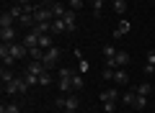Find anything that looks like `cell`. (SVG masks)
Masks as SVG:
<instances>
[{
    "mask_svg": "<svg viewBox=\"0 0 155 113\" xmlns=\"http://www.w3.org/2000/svg\"><path fill=\"white\" fill-rule=\"evenodd\" d=\"M114 67H104V75H101V77H104V80H114Z\"/></svg>",
    "mask_w": 155,
    "mask_h": 113,
    "instance_id": "cell-35",
    "label": "cell"
},
{
    "mask_svg": "<svg viewBox=\"0 0 155 113\" xmlns=\"http://www.w3.org/2000/svg\"><path fill=\"white\" fill-rule=\"evenodd\" d=\"M134 93H137V90H134ZM145 105H147V98H145V95H137V100H134V111H145Z\"/></svg>",
    "mask_w": 155,
    "mask_h": 113,
    "instance_id": "cell-30",
    "label": "cell"
},
{
    "mask_svg": "<svg viewBox=\"0 0 155 113\" xmlns=\"http://www.w3.org/2000/svg\"><path fill=\"white\" fill-rule=\"evenodd\" d=\"M67 26H65V18H54L52 21V33H65Z\"/></svg>",
    "mask_w": 155,
    "mask_h": 113,
    "instance_id": "cell-19",
    "label": "cell"
},
{
    "mask_svg": "<svg viewBox=\"0 0 155 113\" xmlns=\"http://www.w3.org/2000/svg\"><path fill=\"white\" fill-rule=\"evenodd\" d=\"M23 80L28 82V87H31V85H39V75H34V72H23Z\"/></svg>",
    "mask_w": 155,
    "mask_h": 113,
    "instance_id": "cell-31",
    "label": "cell"
},
{
    "mask_svg": "<svg viewBox=\"0 0 155 113\" xmlns=\"http://www.w3.org/2000/svg\"><path fill=\"white\" fill-rule=\"evenodd\" d=\"M52 82H54V77H52V70H47V72H41V75H39V85H52Z\"/></svg>",
    "mask_w": 155,
    "mask_h": 113,
    "instance_id": "cell-26",
    "label": "cell"
},
{
    "mask_svg": "<svg viewBox=\"0 0 155 113\" xmlns=\"http://www.w3.org/2000/svg\"><path fill=\"white\" fill-rule=\"evenodd\" d=\"M101 103H106V100H122V95H119V90H116V87H109V90H104V93H101Z\"/></svg>",
    "mask_w": 155,
    "mask_h": 113,
    "instance_id": "cell-8",
    "label": "cell"
},
{
    "mask_svg": "<svg viewBox=\"0 0 155 113\" xmlns=\"http://www.w3.org/2000/svg\"><path fill=\"white\" fill-rule=\"evenodd\" d=\"M101 108H104V113H116V103H114V100L101 103Z\"/></svg>",
    "mask_w": 155,
    "mask_h": 113,
    "instance_id": "cell-32",
    "label": "cell"
},
{
    "mask_svg": "<svg viewBox=\"0 0 155 113\" xmlns=\"http://www.w3.org/2000/svg\"><path fill=\"white\" fill-rule=\"evenodd\" d=\"M57 87H60L62 93H70V90H72V70H70V67H62V70H60Z\"/></svg>",
    "mask_w": 155,
    "mask_h": 113,
    "instance_id": "cell-3",
    "label": "cell"
},
{
    "mask_svg": "<svg viewBox=\"0 0 155 113\" xmlns=\"http://www.w3.org/2000/svg\"><path fill=\"white\" fill-rule=\"evenodd\" d=\"M16 5H23V8H26V5H31V0H16Z\"/></svg>",
    "mask_w": 155,
    "mask_h": 113,
    "instance_id": "cell-38",
    "label": "cell"
},
{
    "mask_svg": "<svg viewBox=\"0 0 155 113\" xmlns=\"http://www.w3.org/2000/svg\"><path fill=\"white\" fill-rule=\"evenodd\" d=\"M127 64H129V54L124 52V49H119L116 57H114V67H127Z\"/></svg>",
    "mask_w": 155,
    "mask_h": 113,
    "instance_id": "cell-10",
    "label": "cell"
},
{
    "mask_svg": "<svg viewBox=\"0 0 155 113\" xmlns=\"http://www.w3.org/2000/svg\"><path fill=\"white\" fill-rule=\"evenodd\" d=\"M39 46L44 49V52H47V49H52V46H54V41H52V36H49V33H44V36L39 39Z\"/></svg>",
    "mask_w": 155,
    "mask_h": 113,
    "instance_id": "cell-28",
    "label": "cell"
},
{
    "mask_svg": "<svg viewBox=\"0 0 155 113\" xmlns=\"http://www.w3.org/2000/svg\"><path fill=\"white\" fill-rule=\"evenodd\" d=\"M8 52H11V57H13V59H21V57H28V49L23 46V41H21V44H18V41L8 44Z\"/></svg>",
    "mask_w": 155,
    "mask_h": 113,
    "instance_id": "cell-4",
    "label": "cell"
},
{
    "mask_svg": "<svg viewBox=\"0 0 155 113\" xmlns=\"http://www.w3.org/2000/svg\"><path fill=\"white\" fill-rule=\"evenodd\" d=\"M78 70H80V72L85 75V72H88V62H85V59H80V64H78Z\"/></svg>",
    "mask_w": 155,
    "mask_h": 113,
    "instance_id": "cell-36",
    "label": "cell"
},
{
    "mask_svg": "<svg viewBox=\"0 0 155 113\" xmlns=\"http://www.w3.org/2000/svg\"><path fill=\"white\" fill-rule=\"evenodd\" d=\"M85 80H83V72L80 70H72V90H83Z\"/></svg>",
    "mask_w": 155,
    "mask_h": 113,
    "instance_id": "cell-11",
    "label": "cell"
},
{
    "mask_svg": "<svg viewBox=\"0 0 155 113\" xmlns=\"http://www.w3.org/2000/svg\"><path fill=\"white\" fill-rule=\"evenodd\" d=\"M3 90H5V95H26V90H28V82L23 80V77H16L13 82L3 85Z\"/></svg>",
    "mask_w": 155,
    "mask_h": 113,
    "instance_id": "cell-1",
    "label": "cell"
},
{
    "mask_svg": "<svg viewBox=\"0 0 155 113\" xmlns=\"http://www.w3.org/2000/svg\"><path fill=\"white\" fill-rule=\"evenodd\" d=\"M83 3H85V0H67L70 11H80V8H83Z\"/></svg>",
    "mask_w": 155,
    "mask_h": 113,
    "instance_id": "cell-34",
    "label": "cell"
},
{
    "mask_svg": "<svg viewBox=\"0 0 155 113\" xmlns=\"http://www.w3.org/2000/svg\"><path fill=\"white\" fill-rule=\"evenodd\" d=\"M0 39H3V44H13L16 41V28H0Z\"/></svg>",
    "mask_w": 155,
    "mask_h": 113,
    "instance_id": "cell-9",
    "label": "cell"
},
{
    "mask_svg": "<svg viewBox=\"0 0 155 113\" xmlns=\"http://www.w3.org/2000/svg\"><path fill=\"white\" fill-rule=\"evenodd\" d=\"M129 28H132V23H129V21H122V23H119V26H116L114 36H116V39H122L124 33H129Z\"/></svg>",
    "mask_w": 155,
    "mask_h": 113,
    "instance_id": "cell-20",
    "label": "cell"
},
{
    "mask_svg": "<svg viewBox=\"0 0 155 113\" xmlns=\"http://www.w3.org/2000/svg\"><path fill=\"white\" fill-rule=\"evenodd\" d=\"M65 26H67V33H72L78 28V11H70L67 8V13H65Z\"/></svg>",
    "mask_w": 155,
    "mask_h": 113,
    "instance_id": "cell-5",
    "label": "cell"
},
{
    "mask_svg": "<svg viewBox=\"0 0 155 113\" xmlns=\"http://www.w3.org/2000/svg\"><path fill=\"white\" fill-rule=\"evenodd\" d=\"M28 31H31V28H28ZM34 31L41 33V36H44V33H52V21H47V23H36V26H34Z\"/></svg>",
    "mask_w": 155,
    "mask_h": 113,
    "instance_id": "cell-23",
    "label": "cell"
},
{
    "mask_svg": "<svg viewBox=\"0 0 155 113\" xmlns=\"http://www.w3.org/2000/svg\"><path fill=\"white\" fill-rule=\"evenodd\" d=\"M153 5H155V3H153Z\"/></svg>",
    "mask_w": 155,
    "mask_h": 113,
    "instance_id": "cell-42",
    "label": "cell"
},
{
    "mask_svg": "<svg viewBox=\"0 0 155 113\" xmlns=\"http://www.w3.org/2000/svg\"><path fill=\"white\" fill-rule=\"evenodd\" d=\"M134 90H137V95H145V98H147L150 93H153V87H150V82H140Z\"/></svg>",
    "mask_w": 155,
    "mask_h": 113,
    "instance_id": "cell-29",
    "label": "cell"
},
{
    "mask_svg": "<svg viewBox=\"0 0 155 113\" xmlns=\"http://www.w3.org/2000/svg\"><path fill=\"white\" fill-rule=\"evenodd\" d=\"M109 3H111V5H114V3H116V0H109Z\"/></svg>",
    "mask_w": 155,
    "mask_h": 113,
    "instance_id": "cell-41",
    "label": "cell"
},
{
    "mask_svg": "<svg viewBox=\"0 0 155 113\" xmlns=\"http://www.w3.org/2000/svg\"><path fill=\"white\" fill-rule=\"evenodd\" d=\"M127 8H129V0H116L114 3V13H119V16H124Z\"/></svg>",
    "mask_w": 155,
    "mask_h": 113,
    "instance_id": "cell-25",
    "label": "cell"
},
{
    "mask_svg": "<svg viewBox=\"0 0 155 113\" xmlns=\"http://www.w3.org/2000/svg\"><path fill=\"white\" fill-rule=\"evenodd\" d=\"M0 113H21V103H3Z\"/></svg>",
    "mask_w": 155,
    "mask_h": 113,
    "instance_id": "cell-18",
    "label": "cell"
},
{
    "mask_svg": "<svg viewBox=\"0 0 155 113\" xmlns=\"http://www.w3.org/2000/svg\"><path fill=\"white\" fill-rule=\"evenodd\" d=\"M114 82H116V85H129V72L124 70V67H116V72H114Z\"/></svg>",
    "mask_w": 155,
    "mask_h": 113,
    "instance_id": "cell-7",
    "label": "cell"
},
{
    "mask_svg": "<svg viewBox=\"0 0 155 113\" xmlns=\"http://www.w3.org/2000/svg\"><path fill=\"white\" fill-rule=\"evenodd\" d=\"M26 72H34V75H41V72H47V67H44V62H28L26 64Z\"/></svg>",
    "mask_w": 155,
    "mask_h": 113,
    "instance_id": "cell-12",
    "label": "cell"
},
{
    "mask_svg": "<svg viewBox=\"0 0 155 113\" xmlns=\"http://www.w3.org/2000/svg\"><path fill=\"white\" fill-rule=\"evenodd\" d=\"M8 13H11V16H13V18H16V21H18V18H21V16H23V5H13V8H11V11H8Z\"/></svg>",
    "mask_w": 155,
    "mask_h": 113,
    "instance_id": "cell-33",
    "label": "cell"
},
{
    "mask_svg": "<svg viewBox=\"0 0 155 113\" xmlns=\"http://www.w3.org/2000/svg\"><path fill=\"white\" fill-rule=\"evenodd\" d=\"M54 105L60 108V111H65V98H57V100H54Z\"/></svg>",
    "mask_w": 155,
    "mask_h": 113,
    "instance_id": "cell-37",
    "label": "cell"
},
{
    "mask_svg": "<svg viewBox=\"0 0 155 113\" xmlns=\"http://www.w3.org/2000/svg\"><path fill=\"white\" fill-rule=\"evenodd\" d=\"M104 3H106V0H91V8H93V16L96 18L104 13Z\"/></svg>",
    "mask_w": 155,
    "mask_h": 113,
    "instance_id": "cell-27",
    "label": "cell"
},
{
    "mask_svg": "<svg viewBox=\"0 0 155 113\" xmlns=\"http://www.w3.org/2000/svg\"><path fill=\"white\" fill-rule=\"evenodd\" d=\"M18 23H21L23 28H34V26H36V21H34V13H26V11H23V16L18 18Z\"/></svg>",
    "mask_w": 155,
    "mask_h": 113,
    "instance_id": "cell-14",
    "label": "cell"
},
{
    "mask_svg": "<svg viewBox=\"0 0 155 113\" xmlns=\"http://www.w3.org/2000/svg\"><path fill=\"white\" fill-rule=\"evenodd\" d=\"M0 77H3V85H8V82H13V80H16V75H13V70H11V67H3V70H0Z\"/></svg>",
    "mask_w": 155,
    "mask_h": 113,
    "instance_id": "cell-22",
    "label": "cell"
},
{
    "mask_svg": "<svg viewBox=\"0 0 155 113\" xmlns=\"http://www.w3.org/2000/svg\"><path fill=\"white\" fill-rule=\"evenodd\" d=\"M134 100H137V93H134V87H129V90H127V93L122 95V103H124V105H129V108H132V105H134Z\"/></svg>",
    "mask_w": 155,
    "mask_h": 113,
    "instance_id": "cell-16",
    "label": "cell"
},
{
    "mask_svg": "<svg viewBox=\"0 0 155 113\" xmlns=\"http://www.w3.org/2000/svg\"><path fill=\"white\" fill-rule=\"evenodd\" d=\"M78 105H80V100H78L75 95H67L65 98V111H75L78 113Z\"/></svg>",
    "mask_w": 155,
    "mask_h": 113,
    "instance_id": "cell-21",
    "label": "cell"
},
{
    "mask_svg": "<svg viewBox=\"0 0 155 113\" xmlns=\"http://www.w3.org/2000/svg\"><path fill=\"white\" fill-rule=\"evenodd\" d=\"M13 23H16V18H13L8 11H3V16H0V28H11Z\"/></svg>",
    "mask_w": 155,
    "mask_h": 113,
    "instance_id": "cell-17",
    "label": "cell"
},
{
    "mask_svg": "<svg viewBox=\"0 0 155 113\" xmlns=\"http://www.w3.org/2000/svg\"><path fill=\"white\" fill-rule=\"evenodd\" d=\"M60 57H62V49L60 46H52V49L44 52V59H41V62H44L47 70H54V67L60 64Z\"/></svg>",
    "mask_w": 155,
    "mask_h": 113,
    "instance_id": "cell-2",
    "label": "cell"
},
{
    "mask_svg": "<svg viewBox=\"0 0 155 113\" xmlns=\"http://www.w3.org/2000/svg\"><path fill=\"white\" fill-rule=\"evenodd\" d=\"M52 13H54V18H65V13H67V5L65 3H60V0H57V3H52Z\"/></svg>",
    "mask_w": 155,
    "mask_h": 113,
    "instance_id": "cell-13",
    "label": "cell"
},
{
    "mask_svg": "<svg viewBox=\"0 0 155 113\" xmlns=\"http://www.w3.org/2000/svg\"><path fill=\"white\" fill-rule=\"evenodd\" d=\"M116 52H119V49H116V46H111V44H106V46H104V59H106V64H109V62L116 57Z\"/></svg>",
    "mask_w": 155,
    "mask_h": 113,
    "instance_id": "cell-24",
    "label": "cell"
},
{
    "mask_svg": "<svg viewBox=\"0 0 155 113\" xmlns=\"http://www.w3.org/2000/svg\"><path fill=\"white\" fill-rule=\"evenodd\" d=\"M145 75H155V49L147 52V64H145Z\"/></svg>",
    "mask_w": 155,
    "mask_h": 113,
    "instance_id": "cell-15",
    "label": "cell"
},
{
    "mask_svg": "<svg viewBox=\"0 0 155 113\" xmlns=\"http://www.w3.org/2000/svg\"><path fill=\"white\" fill-rule=\"evenodd\" d=\"M39 39H41V33H36L31 28V31H26V36H23V46L31 49V46H39Z\"/></svg>",
    "mask_w": 155,
    "mask_h": 113,
    "instance_id": "cell-6",
    "label": "cell"
},
{
    "mask_svg": "<svg viewBox=\"0 0 155 113\" xmlns=\"http://www.w3.org/2000/svg\"><path fill=\"white\" fill-rule=\"evenodd\" d=\"M62 113H75V111H62Z\"/></svg>",
    "mask_w": 155,
    "mask_h": 113,
    "instance_id": "cell-40",
    "label": "cell"
},
{
    "mask_svg": "<svg viewBox=\"0 0 155 113\" xmlns=\"http://www.w3.org/2000/svg\"><path fill=\"white\" fill-rule=\"evenodd\" d=\"M52 3H57V0H41V5H52Z\"/></svg>",
    "mask_w": 155,
    "mask_h": 113,
    "instance_id": "cell-39",
    "label": "cell"
}]
</instances>
